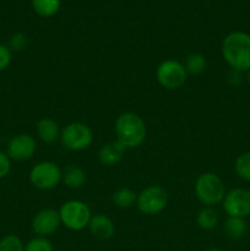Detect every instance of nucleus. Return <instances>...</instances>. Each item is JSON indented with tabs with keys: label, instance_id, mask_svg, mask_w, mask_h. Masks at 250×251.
Instances as JSON below:
<instances>
[{
	"label": "nucleus",
	"instance_id": "obj_10",
	"mask_svg": "<svg viewBox=\"0 0 250 251\" xmlns=\"http://www.w3.org/2000/svg\"><path fill=\"white\" fill-rule=\"evenodd\" d=\"M36 139L32 135L20 134L7 142L6 153L11 161L24 162L31 159L36 153Z\"/></svg>",
	"mask_w": 250,
	"mask_h": 251
},
{
	"label": "nucleus",
	"instance_id": "obj_19",
	"mask_svg": "<svg viewBox=\"0 0 250 251\" xmlns=\"http://www.w3.org/2000/svg\"><path fill=\"white\" fill-rule=\"evenodd\" d=\"M34 12L42 17H51L58 14L60 0H31Z\"/></svg>",
	"mask_w": 250,
	"mask_h": 251
},
{
	"label": "nucleus",
	"instance_id": "obj_9",
	"mask_svg": "<svg viewBox=\"0 0 250 251\" xmlns=\"http://www.w3.org/2000/svg\"><path fill=\"white\" fill-rule=\"evenodd\" d=\"M223 210L228 217L245 218L250 216V190L237 188L225 193Z\"/></svg>",
	"mask_w": 250,
	"mask_h": 251
},
{
	"label": "nucleus",
	"instance_id": "obj_16",
	"mask_svg": "<svg viewBox=\"0 0 250 251\" xmlns=\"http://www.w3.org/2000/svg\"><path fill=\"white\" fill-rule=\"evenodd\" d=\"M225 232L230 239H242L248 232V225L245 218L228 217L225 222Z\"/></svg>",
	"mask_w": 250,
	"mask_h": 251
},
{
	"label": "nucleus",
	"instance_id": "obj_21",
	"mask_svg": "<svg viewBox=\"0 0 250 251\" xmlns=\"http://www.w3.org/2000/svg\"><path fill=\"white\" fill-rule=\"evenodd\" d=\"M235 172L243 180L250 181V152L240 154L235 161Z\"/></svg>",
	"mask_w": 250,
	"mask_h": 251
},
{
	"label": "nucleus",
	"instance_id": "obj_28",
	"mask_svg": "<svg viewBox=\"0 0 250 251\" xmlns=\"http://www.w3.org/2000/svg\"><path fill=\"white\" fill-rule=\"evenodd\" d=\"M248 81H249V83H250V70L248 71Z\"/></svg>",
	"mask_w": 250,
	"mask_h": 251
},
{
	"label": "nucleus",
	"instance_id": "obj_18",
	"mask_svg": "<svg viewBox=\"0 0 250 251\" xmlns=\"http://www.w3.org/2000/svg\"><path fill=\"white\" fill-rule=\"evenodd\" d=\"M137 194L129 188H120L115 190L112 195V201L117 207L130 208L136 203Z\"/></svg>",
	"mask_w": 250,
	"mask_h": 251
},
{
	"label": "nucleus",
	"instance_id": "obj_17",
	"mask_svg": "<svg viewBox=\"0 0 250 251\" xmlns=\"http://www.w3.org/2000/svg\"><path fill=\"white\" fill-rule=\"evenodd\" d=\"M218 221H220L218 212L212 206H205L203 208H201L198 213V217H196V223L203 230H211L216 228L218 225Z\"/></svg>",
	"mask_w": 250,
	"mask_h": 251
},
{
	"label": "nucleus",
	"instance_id": "obj_5",
	"mask_svg": "<svg viewBox=\"0 0 250 251\" xmlns=\"http://www.w3.org/2000/svg\"><path fill=\"white\" fill-rule=\"evenodd\" d=\"M60 141L69 151H82L92 144L93 132L83 123H70L61 129Z\"/></svg>",
	"mask_w": 250,
	"mask_h": 251
},
{
	"label": "nucleus",
	"instance_id": "obj_11",
	"mask_svg": "<svg viewBox=\"0 0 250 251\" xmlns=\"http://www.w3.org/2000/svg\"><path fill=\"white\" fill-rule=\"evenodd\" d=\"M61 221L59 211L54 208H43L34 215L32 220V229L38 237H48L58 230Z\"/></svg>",
	"mask_w": 250,
	"mask_h": 251
},
{
	"label": "nucleus",
	"instance_id": "obj_3",
	"mask_svg": "<svg viewBox=\"0 0 250 251\" xmlns=\"http://www.w3.org/2000/svg\"><path fill=\"white\" fill-rule=\"evenodd\" d=\"M195 194L201 203L213 206L222 202L225 196V186L222 179L215 173H202L195 181Z\"/></svg>",
	"mask_w": 250,
	"mask_h": 251
},
{
	"label": "nucleus",
	"instance_id": "obj_2",
	"mask_svg": "<svg viewBox=\"0 0 250 251\" xmlns=\"http://www.w3.org/2000/svg\"><path fill=\"white\" fill-rule=\"evenodd\" d=\"M117 140L125 149L139 147L146 139L147 129L144 119L132 112L123 113L115 120Z\"/></svg>",
	"mask_w": 250,
	"mask_h": 251
},
{
	"label": "nucleus",
	"instance_id": "obj_4",
	"mask_svg": "<svg viewBox=\"0 0 250 251\" xmlns=\"http://www.w3.org/2000/svg\"><path fill=\"white\" fill-rule=\"evenodd\" d=\"M61 225L70 230H82L88 227L92 213L85 202L78 200L66 201L59 210Z\"/></svg>",
	"mask_w": 250,
	"mask_h": 251
},
{
	"label": "nucleus",
	"instance_id": "obj_13",
	"mask_svg": "<svg viewBox=\"0 0 250 251\" xmlns=\"http://www.w3.org/2000/svg\"><path fill=\"white\" fill-rule=\"evenodd\" d=\"M125 151H126V149L118 140H115V141H110L103 145L102 149L100 150L98 157H100V163L112 167L122 162Z\"/></svg>",
	"mask_w": 250,
	"mask_h": 251
},
{
	"label": "nucleus",
	"instance_id": "obj_8",
	"mask_svg": "<svg viewBox=\"0 0 250 251\" xmlns=\"http://www.w3.org/2000/svg\"><path fill=\"white\" fill-rule=\"evenodd\" d=\"M29 181L39 190H51L61 181V169L54 162H39L29 172Z\"/></svg>",
	"mask_w": 250,
	"mask_h": 251
},
{
	"label": "nucleus",
	"instance_id": "obj_23",
	"mask_svg": "<svg viewBox=\"0 0 250 251\" xmlns=\"http://www.w3.org/2000/svg\"><path fill=\"white\" fill-rule=\"evenodd\" d=\"M25 251H54V249L46 237H36L25 245Z\"/></svg>",
	"mask_w": 250,
	"mask_h": 251
},
{
	"label": "nucleus",
	"instance_id": "obj_24",
	"mask_svg": "<svg viewBox=\"0 0 250 251\" xmlns=\"http://www.w3.org/2000/svg\"><path fill=\"white\" fill-rule=\"evenodd\" d=\"M28 44V38L25 33H15L10 37V41H9V48L11 51H21L24 50L25 48L27 47Z\"/></svg>",
	"mask_w": 250,
	"mask_h": 251
},
{
	"label": "nucleus",
	"instance_id": "obj_22",
	"mask_svg": "<svg viewBox=\"0 0 250 251\" xmlns=\"http://www.w3.org/2000/svg\"><path fill=\"white\" fill-rule=\"evenodd\" d=\"M0 251H25V245L17 235L10 234L0 240Z\"/></svg>",
	"mask_w": 250,
	"mask_h": 251
},
{
	"label": "nucleus",
	"instance_id": "obj_20",
	"mask_svg": "<svg viewBox=\"0 0 250 251\" xmlns=\"http://www.w3.org/2000/svg\"><path fill=\"white\" fill-rule=\"evenodd\" d=\"M206 58L200 53H193L188 55L185 60V69L188 75H200L206 70Z\"/></svg>",
	"mask_w": 250,
	"mask_h": 251
},
{
	"label": "nucleus",
	"instance_id": "obj_1",
	"mask_svg": "<svg viewBox=\"0 0 250 251\" xmlns=\"http://www.w3.org/2000/svg\"><path fill=\"white\" fill-rule=\"evenodd\" d=\"M222 55L225 63L243 73L250 70V34L235 31L225 36L222 42Z\"/></svg>",
	"mask_w": 250,
	"mask_h": 251
},
{
	"label": "nucleus",
	"instance_id": "obj_7",
	"mask_svg": "<svg viewBox=\"0 0 250 251\" xmlns=\"http://www.w3.org/2000/svg\"><path fill=\"white\" fill-rule=\"evenodd\" d=\"M168 203V195L162 186L151 185L145 188L137 195L136 206L141 213L146 216H156L161 213Z\"/></svg>",
	"mask_w": 250,
	"mask_h": 251
},
{
	"label": "nucleus",
	"instance_id": "obj_25",
	"mask_svg": "<svg viewBox=\"0 0 250 251\" xmlns=\"http://www.w3.org/2000/svg\"><path fill=\"white\" fill-rule=\"evenodd\" d=\"M12 59V51L10 50L9 46L0 43V73L7 69Z\"/></svg>",
	"mask_w": 250,
	"mask_h": 251
},
{
	"label": "nucleus",
	"instance_id": "obj_14",
	"mask_svg": "<svg viewBox=\"0 0 250 251\" xmlns=\"http://www.w3.org/2000/svg\"><path fill=\"white\" fill-rule=\"evenodd\" d=\"M37 136L44 144H54L56 140L60 139V127L59 124L51 118H42L38 120L36 126Z\"/></svg>",
	"mask_w": 250,
	"mask_h": 251
},
{
	"label": "nucleus",
	"instance_id": "obj_15",
	"mask_svg": "<svg viewBox=\"0 0 250 251\" xmlns=\"http://www.w3.org/2000/svg\"><path fill=\"white\" fill-rule=\"evenodd\" d=\"M61 181L70 189H80L86 183V173L77 166H68L61 171Z\"/></svg>",
	"mask_w": 250,
	"mask_h": 251
},
{
	"label": "nucleus",
	"instance_id": "obj_27",
	"mask_svg": "<svg viewBox=\"0 0 250 251\" xmlns=\"http://www.w3.org/2000/svg\"><path fill=\"white\" fill-rule=\"evenodd\" d=\"M206 251H222V250L217 249V248H211V249H207Z\"/></svg>",
	"mask_w": 250,
	"mask_h": 251
},
{
	"label": "nucleus",
	"instance_id": "obj_6",
	"mask_svg": "<svg viewBox=\"0 0 250 251\" xmlns=\"http://www.w3.org/2000/svg\"><path fill=\"white\" fill-rule=\"evenodd\" d=\"M156 78L162 87L167 90H178L186 82L188 73L180 61L164 60L157 68Z\"/></svg>",
	"mask_w": 250,
	"mask_h": 251
},
{
	"label": "nucleus",
	"instance_id": "obj_12",
	"mask_svg": "<svg viewBox=\"0 0 250 251\" xmlns=\"http://www.w3.org/2000/svg\"><path fill=\"white\" fill-rule=\"evenodd\" d=\"M90 232L95 238L100 240H108L114 235L115 225L108 216L103 213H97L91 217L90 223H88Z\"/></svg>",
	"mask_w": 250,
	"mask_h": 251
},
{
	"label": "nucleus",
	"instance_id": "obj_26",
	"mask_svg": "<svg viewBox=\"0 0 250 251\" xmlns=\"http://www.w3.org/2000/svg\"><path fill=\"white\" fill-rule=\"evenodd\" d=\"M10 171H11V159L6 152L0 151V179L9 176Z\"/></svg>",
	"mask_w": 250,
	"mask_h": 251
}]
</instances>
